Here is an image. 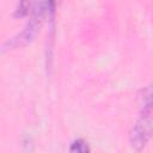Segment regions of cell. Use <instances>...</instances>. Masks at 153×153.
<instances>
[{"label": "cell", "mask_w": 153, "mask_h": 153, "mask_svg": "<svg viewBox=\"0 0 153 153\" xmlns=\"http://www.w3.org/2000/svg\"><path fill=\"white\" fill-rule=\"evenodd\" d=\"M151 104L152 103H143V112L130 131L131 146L139 151L143 148V146L151 137V133H152Z\"/></svg>", "instance_id": "obj_1"}, {"label": "cell", "mask_w": 153, "mask_h": 153, "mask_svg": "<svg viewBox=\"0 0 153 153\" xmlns=\"http://www.w3.org/2000/svg\"><path fill=\"white\" fill-rule=\"evenodd\" d=\"M42 6H43V4H36V7L33 8V13H32L31 19L29 20L26 27L17 37L13 38V41L11 43L12 47L26 45L27 43H30L36 37V35L38 33L39 27L42 25V22H43V12H44V8Z\"/></svg>", "instance_id": "obj_2"}, {"label": "cell", "mask_w": 153, "mask_h": 153, "mask_svg": "<svg viewBox=\"0 0 153 153\" xmlns=\"http://www.w3.org/2000/svg\"><path fill=\"white\" fill-rule=\"evenodd\" d=\"M69 153H90V146L84 139H76L72 142Z\"/></svg>", "instance_id": "obj_3"}]
</instances>
